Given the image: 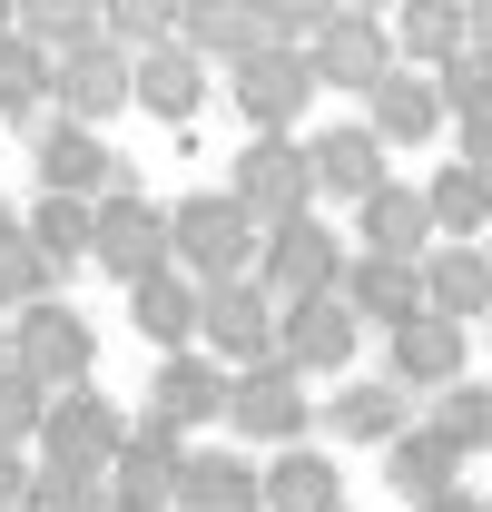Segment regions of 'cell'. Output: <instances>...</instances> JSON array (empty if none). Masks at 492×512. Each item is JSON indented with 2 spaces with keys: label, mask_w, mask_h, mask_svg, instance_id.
<instances>
[{
  "label": "cell",
  "mask_w": 492,
  "mask_h": 512,
  "mask_svg": "<svg viewBox=\"0 0 492 512\" xmlns=\"http://www.w3.org/2000/svg\"><path fill=\"white\" fill-rule=\"evenodd\" d=\"M168 266L197 276V286H227V276L256 266V227L237 217V197H227V188H197V197L168 207Z\"/></svg>",
  "instance_id": "6da1fadb"
},
{
  "label": "cell",
  "mask_w": 492,
  "mask_h": 512,
  "mask_svg": "<svg viewBox=\"0 0 492 512\" xmlns=\"http://www.w3.org/2000/svg\"><path fill=\"white\" fill-rule=\"evenodd\" d=\"M40 473H79V483H99L109 463H119L128 444V414L99 394V384H69V394H50V414H40Z\"/></svg>",
  "instance_id": "7a4b0ae2"
},
{
  "label": "cell",
  "mask_w": 492,
  "mask_h": 512,
  "mask_svg": "<svg viewBox=\"0 0 492 512\" xmlns=\"http://www.w3.org/2000/svg\"><path fill=\"white\" fill-rule=\"evenodd\" d=\"M10 365L40 384V394H69V384H89V365H99V335H89L79 306L40 296V306H20V316H10Z\"/></svg>",
  "instance_id": "3957f363"
},
{
  "label": "cell",
  "mask_w": 492,
  "mask_h": 512,
  "mask_svg": "<svg viewBox=\"0 0 492 512\" xmlns=\"http://www.w3.org/2000/svg\"><path fill=\"white\" fill-rule=\"evenodd\" d=\"M276 306H306V296H335V276H345V237L325 227V217H286V227H266L256 237V266H246Z\"/></svg>",
  "instance_id": "277c9868"
},
{
  "label": "cell",
  "mask_w": 492,
  "mask_h": 512,
  "mask_svg": "<svg viewBox=\"0 0 492 512\" xmlns=\"http://www.w3.org/2000/svg\"><path fill=\"white\" fill-rule=\"evenodd\" d=\"M217 424H237L246 444L296 453V444H306V424H315L306 375H296L286 355H266V365H237V375H227V414H217Z\"/></svg>",
  "instance_id": "5b68a950"
},
{
  "label": "cell",
  "mask_w": 492,
  "mask_h": 512,
  "mask_svg": "<svg viewBox=\"0 0 492 512\" xmlns=\"http://www.w3.org/2000/svg\"><path fill=\"white\" fill-rule=\"evenodd\" d=\"M227 197H237V217L266 237V227H286V217H315V178H306V138H256L237 148V168H227Z\"/></svg>",
  "instance_id": "8992f818"
},
{
  "label": "cell",
  "mask_w": 492,
  "mask_h": 512,
  "mask_svg": "<svg viewBox=\"0 0 492 512\" xmlns=\"http://www.w3.org/2000/svg\"><path fill=\"white\" fill-rule=\"evenodd\" d=\"M187 434H168V424H128V444H119V463L99 473V512H168L178 503V473H187Z\"/></svg>",
  "instance_id": "52a82bcc"
},
{
  "label": "cell",
  "mask_w": 492,
  "mask_h": 512,
  "mask_svg": "<svg viewBox=\"0 0 492 512\" xmlns=\"http://www.w3.org/2000/svg\"><path fill=\"white\" fill-rule=\"evenodd\" d=\"M306 50V69H315V89H355V99H374V79H394V30L374 20V10H335L315 40H296Z\"/></svg>",
  "instance_id": "ba28073f"
},
{
  "label": "cell",
  "mask_w": 492,
  "mask_h": 512,
  "mask_svg": "<svg viewBox=\"0 0 492 512\" xmlns=\"http://www.w3.org/2000/svg\"><path fill=\"white\" fill-rule=\"evenodd\" d=\"M197 335H207V365H266L276 355V296L256 286V276H227V286H207L197 296Z\"/></svg>",
  "instance_id": "9c48e42d"
},
{
  "label": "cell",
  "mask_w": 492,
  "mask_h": 512,
  "mask_svg": "<svg viewBox=\"0 0 492 512\" xmlns=\"http://www.w3.org/2000/svg\"><path fill=\"white\" fill-rule=\"evenodd\" d=\"M306 99H315V69H306L296 40H256L237 60V109H246L256 138H286V128L306 119Z\"/></svg>",
  "instance_id": "30bf717a"
},
{
  "label": "cell",
  "mask_w": 492,
  "mask_h": 512,
  "mask_svg": "<svg viewBox=\"0 0 492 512\" xmlns=\"http://www.w3.org/2000/svg\"><path fill=\"white\" fill-rule=\"evenodd\" d=\"M89 256H99L119 286L158 276V266H168V207H148L138 188H109L99 207H89Z\"/></svg>",
  "instance_id": "8fae6325"
},
{
  "label": "cell",
  "mask_w": 492,
  "mask_h": 512,
  "mask_svg": "<svg viewBox=\"0 0 492 512\" xmlns=\"http://www.w3.org/2000/svg\"><path fill=\"white\" fill-rule=\"evenodd\" d=\"M119 109H128V50H119V40H79V50L50 60V119L109 128Z\"/></svg>",
  "instance_id": "7c38bea8"
},
{
  "label": "cell",
  "mask_w": 492,
  "mask_h": 512,
  "mask_svg": "<svg viewBox=\"0 0 492 512\" xmlns=\"http://www.w3.org/2000/svg\"><path fill=\"white\" fill-rule=\"evenodd\" d=\"M109 188H128L119 148L99 138V128H69V119H40V197H79V207H99Z\"/></svg>",
  "instance_id": "4fadbf2b"
},
{
  "label": "cell",
  "mask_w": 492,
  "mask_h": 512,
  "mask_svg": "<svg viewBox=\"0 0 492 512\" xmlns=\"http://www.w3.org/2000/svg\"><path fill=\"white\" fill-rule=\"evenodd\" d=\"M335 296H345V316L355 325H394L404 316H424V256H345V276H335Z\"/></svg>",
  "instance_id": "5bb4252c"
},
{
  "label": "cell",
  "mask_w": 492,
  "mask_h": 512,
  "mask_svg": "<svg viewBox=\"0 0 492 512\" xmlns=\"http://www.w3.org/2000/svg\"><path fill=\"white\" fill-rule=\"evenodd\" d=\"M355 335H365V325L345 316V296L276 306V355H286L296 375H355Z\"/></svg>",
  "instance_id": "9a60e30c"
},
{
  "label": "cell",
  "mask_w": 492,
  "mask_h": 512,
  "mask_svg": "<svg viewBox=\"0 0 492 512\" xmlns=\"http://www.w3.org/2000/svg\"><path fill=\"white\" fill-rule=\"evenodd\" d=\"M217 414H227V365H207L197 345H187V355H158V375H148V424L197 434V424H217Z\"/></svg>",
  "instance_id": "2e32d148"
},
{
  "label": "cell",
  "mask_w": 492,
  "mask_h": 512,
  "mask_svg": "<svg viewBox=\"0 0 492 512\" xmlns=\"http://www.w3.org/2000/svg\"><path fill=\"white\" fill-rule=\"evenodd\" d=\"M128 99L148 119H197L207 109V60L187 40H158V50H128Z\"/></svg>",
  "instance_id": "e0dca14e"
},
{
  "label": "cell",
  "mask_w": 492,
  "mask_h": 512,
  "mask_svg": "<svg viewBox=\"0 0 492 512\" xmlns=\"http://www.w3.org/2000/svg\"><path fill=\"white\" fill-rule=\"evenodd\" d=\"M306 178H315V197H374L394 168H384L374 128L345 119V128H325V138H306Z\"/></svg>",
  "instance_id": "ac0fdd59"
},
{
  "label": "cell",
  "mask_w": 492,
  "mask_h": 512,
  "mask_svg": "<svg viewBox=\"0 0 492 512\" xmlns=\"http://www.w3.org/2000/svg\"><path fill=\"white\" fill-rule=\"evenodd\" d=\"M424 316L443 325L492 316V247H424Z\"/></svg>",
  "instance_id": "d6986e66"
},
{
  "label": "cell",
  "mask_w": 492,
  "mask_h": 512,
  "mask_svg": "<svg viewBox=\"0 0 492 512\" xmlns=\"http://www.w3.org/2000/svg\"><path fill=\"white\" fill-rule=\"evenodd\" d=\"M197 296H207L197 276L158 266V276H138V286H128V325H138L158 355H187V345H197Z\"/></svg>",
  "instance_id": "ffe728a7"
},
{
  "label": "cell",
  "mask_w": 492,
  "mask_h": 512,
  "mask_svg": "<svg viewBox=\"0 0 492 512\" xmlns=\"http://www.w3.org/2000/svg\"><path fill=\"white\" fill-rule=\"evenodd\" d=\"M365 128H374V148H384V158H394V148H433V128H443V109H433V79H424V69H394V79H374Z\"/></svg>",
  "instance_id": "44dd1931"
},
{
  "label": "cell",
  "mask_w": 492,
  "mask_h": 512,
  "mask_svg": "<svg viewBox=\"0 0 492 512\" xmlns=\"http://www.w3.org/2000/svg\"><path fill=\"white\" fill-rule=\"evenodd\" d=\"M325 424H335L345 444H394V434L414 424V394H404L394 375H355V384L325 394Z\"/></svg>",
  "instance_id": "7402d4cb"
},
{
  "label": "cell",
  "mask_w": 492,
  "mask_h": 512,
  "mask_svg": "<svg viewBox=\"0 0 492 512\" xmlns=\"http://www.w3.org/2000/svg\"><path fill=\"white\" fill-rule=\"evenodd\" d=\"M394 384H404V394H443V384H463V325L404 316V325H394Z\"/></svg>",
  "instance_id": "603a6c76"
},
{
  "label": "cell",
  "mask_w": 492,
  "mask_h": 512,
  "mask_svg": "<svg viewBox=\"0 0 492 512\" xmlns=\"http://www.w3.org/2000/svg\"><path fill=\"white\" fill-rule=\"evenodd\" d=\"M355 237H365V256H424V247H433L424 188H404V178H384L374 197H355Z\"/></svg>",
  "instance_id": "cb8c5ba5"
},
{
  "label": "cell",
  "mask_w": 492,
  "mask_h": 512,
  "mask_svg": "<svg viewBox=\"0 0 492 512\" xmlns=\"http://www.w3.org/2000/svg\"><path fill=\"white\" fill-rule=\"evenodd\" d=\"M424 217H433V247H483V227H492V188L463 168V158H443L424 178Z\"/></svg>",
  "instance_id": "d4e9b609"
},
{
  "label": "cell",
  "mask_w": 492,
  "mask_h": 512,
  "mask_svg": "<svg viewBox=\"0 0 492 512\" xmlns=\"http://www.w3.org/2000/svg\"><path fill=\"white\" fill-rule=\"evenodd\" d=\"M256 503L266 512H345V473L296 444V453H276V463H256Z\"/></svg>",
  "instance_id": "484cf974"
},
{
  "label": "cell",
  "mask_w": 492,
  "mask_h": 512,
  "mask_svg": "<svg viewBox=\"0 0 492 512\" xmlns=\"http://www.w3.org/2000/svg\"><path fill=\"white\" fill-rule=\"evenodd\" d=\"M178 40L197 60H227L237 69L256 40H266V20H256V0H178Z\"/></svg>",
  "instance_id": "4316f807"
},
{
  "label": "cell",
  "mask_w": 492,
  "mask_h": 512,
  "mask_svg": "<svg viewBox=\"0 0 492 512\" xmlns=\"http://www.w3.org/2000/svg\"><path fill=\"white\" fill-rule=\"evenodd\" d=\"M384 453H394V463H384V483H394L404 503H433V493H453V483H463V453L443 444L433 424H404Z\"/></svg>",
  "instance_id": "83f0119b"
},
{
  "label": "cell",
  "mask_w": 492,
  "mask_h": 512,
  "mask_svg": "<svg viewBox=\"0 0 492 512\" xmlns=\"http://www.w3.org/2000/svg\"><path fill=\"white\" fill-rule=\"evenodd\" d=\"M168 512H266L256 503V463H246V453H187Z\"/></svg>",
  "instance_id": "f1b7e54d"
},
{
  "label": "cell",
  "mask_w": 492,
  "mask_h": 512,
  "mask_svg": "<svg viewBox=\"0 0 492 512\" xmlns=\"http://www.w3.org/2000/svg\"><path fill=\"white\" fill-rule=\"evenodd\" d=\"M463 50V0H394V60L404 69H443Z\"/></svg>",
  "instance_id": "f546056e"
},
{
  "label": "cell",
  "mask_w": 492,
  "mask_h": 512,
  "mask_svg": "<svg viewBox=\"0 0 492 512\" xmlns=\"http://www.w3.org/2000/svg\"><path fill=\"white\" fill-rule=\"evenodd\" d=\"M40 109H50V50L40 40H0V119L10 128H40Z\"/></svg>",
  "instance_id": "4dcf8cb0"
},
{
  "label": "cell",
  "mask_w": 492,
  "mask_h": 512,
  "mask_svg": "<svg viewBox=\"0 0 492 512\" xmlns=\"http://www.w3.org/2000/svg\"><path fill=\"white\" fill-rule=\"evenodd\" d=\"M40 296H60V266L30 247L20 217H0V316H20V306H40Z\"/></svg>",
  "instance_id": "1f68e13d"
},
{
  "label": "cell",
  "mask_w": 492,
  "mask_h": 512,
  "mask_svg": "<svg viewBox=\"0 0 492 512\" xmlns=\"http://www.w3.org/2000/svg\"><path fill=\"white\" fill-rule=\"evenodd\" d=\"M424 79H433V109H443L453 128H463V119H483V109H492V60L473 50V40H463V50H453L443 69H424Z\"/></svg>",
  "instance_id": "d6a6232c"
},
{
  "label": "cell",
  "mask_w": 492,
  "mask_h": 512,
  "mask_svg": "<svg viewBox=\"0 0 492 512\" xmlns=\"http://www.w3.org/2000/svg\"><path fill=\"white\" fill-rule=\"evenodd\" d=\"M20 40H40L50 60L79 50V40H99V0H20V20H10Z\"/></svg>",
  "instance_id": "836d02e7"
},
{
  "label": "cell",
  "mask_w": 492,
  "mask_h": 512,
  "mask_svg": "<svg viewBox=\"0 0 492 512\" xmlns=\"http://www.w3.org/2000/svg\"><path fill=\"white\" fill-rule=\"evenodd\" d=\"M433 434L453 453H492V384H443L433 394Z\"/></svg>",
  "instance_id": "e575fe53"
},
{
  "label": "cell",
  "mask_w": 492,
  "mask_h": 512,
  "mask_svg": "<svg viewBox=\"0 0 492 512\" xmlns=\"http://www.w3.org/2000/svg\"><path fill=\"white\" fill-rule=\"evenodd\" d=\"M99 40H119V50L178 40V0H99Z\"/></svg>",
  "instance_id": "d590c367"
},
{
  "label": "cell",
  "mask_w": 492,
  "mask_h": 512,
  "mask_svg": "<svg viewBox=\"0 0 492 512\" xmlns=\"http://www.w3.org/2000/svg\"><path fill=\"white\" fill-rule=\"evenodd\" d=\"M20 227H30V247L50 256V266H69V256H89V207H79V197H40V207H30Z\"/></svg>",
  "instance_id": "8d00e7d4"
},
{
  "label": "cell",
  "mask_w": 492,
  "mask_h": 512,
  "mask_svg": "<svg viewBox=\"0 0 492 512\" xmlns=\"http://www.w3.org/2000/svg\"><path fill=\"white\" fill-rule=\"evenodd\" d=\"M40 414H50V394L20 375V365H0V444L30 453V434H40Z\"/></svg>",
  "instance_id": "74e56055"
},
{
  "label": "cell",
  "mask_w": 492,
  "mask_h": 512,
  "mask_svg": "<svg viewBox=\"0 0 492 512\" xmlns=\"http://www.w3.org/2000/svg\"><path fill=\"white\" fill-rule=\"evenodd\" d=\"M20 512H99V483H79V473H40V463H30Z\"/></svg>",
  "instance_id": "f35d334b"
},
{
  "label": "cell",
  "mask_w": 492,
  "mask_h": 512,
  "mask_svg": "<svg viewBox=\"0 0 492 512\" xmlns=\"http://www.w3.org/2000/svg\"><path fill=\"white\" fill-rule=\"evenodd\" d=\"M345 0H256V20H266V40H315L325 20H335Z\"/></svg>",
  "instance_id": "ab89813d"
},
{
  "label": "cell",
  "mask_w": 492,
  "mask_h": 512,
  "mask_svg": "<svg viewBox=\"0 0 492 512\" xmlns=\"http://www.w3.org/2000/svg\"><path fill=\"white\" fill-rule=\"evenodd\" d=\"M463 168L492 188V109H483V119H463Z\"/></svg>",
  "instance_id": "60d3db41"
},
{
  "label": "cell",
  "mask_w": 492,
  "mask_h": 512,
  "mask_svg": "<svg viewBox=\"0 0 492 512\" xmlns=\"http://www.w3.org/2000/svg\"><path fill=\"white\" fill-rule=\"evenodd\" d=\"M20 493H30V453L0 444V512H20Z\"/></svg>",
  "instance_id": "b9f144b4"
},
{
  "label": "cell",
  "mask_w": 492,
  "mask_h": 512,
  "mask_svg": "<svg viewBox=\"0 0 492 512\" xmlns=\"http://www.w3.org/2000/svg\"><path fill=\"white\" fill-rule=\"evenodd\" d=\"M463 40H473V50L492 60V0H463Z\"/></svg>",
  "instance_id": "7bdbcfd3"
},
{
  "label": "cell",
  "mask_w": 492,
  "mask_h": 512,
  "mask_svg": "<svg viewBox=\"0 0 492 512\" xmlns=\"http://www.w3.org/2000/svg\"><path fill=\"white\" fill-rule=\"evenodd\" d=\"M414 512H492L483 493H463V483H453V493H433V503H414Z\"/></svg>",
  "instance_id": "ee69618b"
},
{
  "label": "cell",
  "mask_w": 492,
  "mask_h": 512,
  "mask_svg": "<svg viewBox=\"0 0 492 512\" xmlns=\"http://www.w3.org/2000/svg\"><path fill=\"white\" fill-rule=\"evenodd\" d=\"M10 20H20V0H0V40H10Z\"/></svg>",
  "instance_id": "f6af8a7d"
},
{
  "label": "cell",
  "mask_w": 492,
  "mask_h": 512,
  "mask_svg": "<svg viewBox=\"0 0 492 512\" xmlns=\"http://www.w3.org/2000/svg\"><path fill=\"white\" fill-rule=\"evenodd\" d=\"M345 10H394V0H345Z\"/></svg>",
  "instance_id": "bcb514c9"
},
{
  "label": "cell",
  "mask_w": 492,
  "mask_h": 512,
  "mask_svg": "<svg viewBox=\"0 0 492 512\" xmlns=\"http://www.w3.org/2000/svg\"><path fill=\"white\" fill-rule=\"evenodd\" d=\"M0 365H10V316H0Z\"/></svg>",
  "instance_id": "7dc6e473"
},
{
  "label": "cell",
  "mask_w": 492,
  "mask_h": 512,
  "mask_svg": "<svg viewBox=\"0 0 492 512\" xmlns=\"http://www.w3.org/2000/svg\"><path fill=\"white\" fill-rule=\"evenodd\" d=\"M483 237H492V227H483Z\"/></svg>",
  "instance_id": "c3c4849f"
},
{
  "label": "cell",
  "mask_w": 492,
  "mask_h": 512,
  "mask_svg": "<svg viewBox=\"0 0 492 512\" xmlns=\"http://www.w3.org/2000/svg\"><path fill=\"white\" fill-rule=\"evenodd\" d=\"M483 325H492V316H483Z\"/></svg>",
  "instance_id": "681fc988"
}]
</instances>
